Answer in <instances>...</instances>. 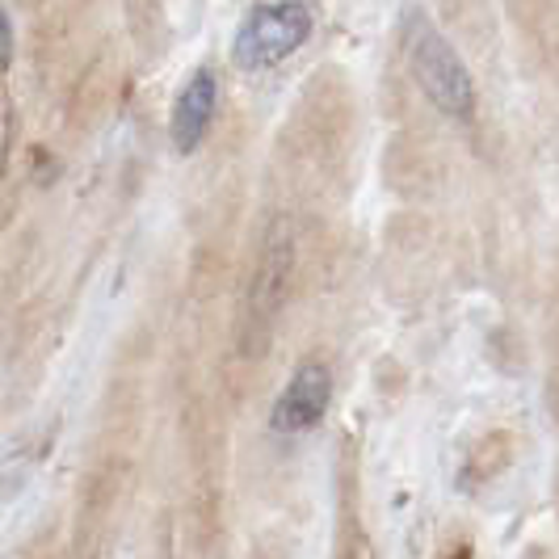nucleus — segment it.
<instances>
[{
    "label": "nucleus",
    "instance_id": "nucleus-5",
    "mask_svg": "<svg viewBox=\"0 0 559 559\" xmlns=\"http://www.w3.org/2000/svg\"><path fill=\"white\" fill-rule=\"evenodd\" d=\"M215 106H219V84H215V72L211 68H198L190 81L181 84L177 102H173V143L177 152H194L211 118H215Z\"/></svg>",
    "mask_w": 559,
    "mask_h": 559
},
{
    "label": "nucleus",
    "instance_id": "nucleus-4",
    "mask_svg": "<svg viewBox=\"0 0 559 559\" xmlns=\"http://www.w3.org/2000/svg\"><path fill=\"white\" fill-rule=\"evenodd\" d=\"M329 395H333V379L329 366L308 358L290 374V383L282 388L278 404H274V429L278 433H304L316 420L329 413Z\"/></svg>",
    "mask_w": 559,
    "mask_h": 559
},
{
    "label": "nucleus",
    "instance_id": "nucleus-1",
    "mask_svg": "<svg viewBox=\"0 0 559 559\" xmlns=\"http://www.w3.org/2000/svg\"><path fill=\"white\" fill-rule=\"evenodd\" d=\"M404 59L417 76L420 93L438 106L442 114L467 122L476 114V84H472V72L463 68L459 51L442 38V29L433 26L429 17L420 13H408L404 22Z\"/></svg>",
    "mask_w": 559,
    "mask_h": 559
},
{
    "label": "nucleus",
    "instance_id": "nucleus-3",
    "mask_svg": "<svg viewBox=\"0 0 559 559\" xmlns=\"http://www.w3.org/2000/svg\"><path fill=\"white\" fill-rule=\"evenodd\" d=\"M290 265H295V249L286 240V231L274 227L265 249H261V261H257V274H252L249 299H245V333H265L274 311L282 308L286 299V286H290Z\"/></svg>",
    "mask_w": 559,
    "mask_h": 559
},
{
    "label": "nucleus",
    "instance_id": "nucleus-2",
    "mask_svg": "<svg viewBox=\"0 0 559 559\" xmlns=\"http://www.w3.org/2000/svg\"><path fill=\"white\" fill-rule=\"evenodd\" d=\"M316 29V17L304 0H274V4H257L249 17L236 29V47L231 56L240 68H274L286 56H295Z\"/></svg>",
    "mask_w": 559,
    "mask_h": 559
},
{
    "label": "nucleus",
    "instance_id": "nucleus-6",
    "mask_svg": "<svg viewBox=\"0 0 559 559\" xmlns=\"http://www.w3.org/2000/svg\"><path fill=\"white\" fill-rule=\"evenodd\" d=\"M9 43H13V38H9V17H4V9H0V63L9 59Z\"/></svg>",
    "mask_w": 559,
    "mask_h": 559
}]
</instances>
